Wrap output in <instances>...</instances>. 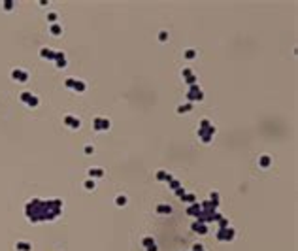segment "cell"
<instances>
[{"mask_svg": "<svg viewBox=\"0 0 298 251\" xmlns=\"http://www.w3.org/2000/svg\"><path fill=\"white\" fill-rule=\"evenodd\" d=\"M181 76L185 78V81H187V85H189V87H191V85H196V81H198V78L192 74V70H191V68H183Z\"/></svg>", "mask_w": 298, "mask_h": 251, "instance_id": "5b68a950", "label": "cell"}, {"mask_svg": "<svg viewBox=\"0 0 298 251\" xmlns=\"http://www.w3.org/2000/svg\"><path fill=\"white\" fill-rule=\"evenodd\" d=\"M200 210H202L200 204H198V202H192V204H189V208H187V215H191V217L196 219V215L200 213Z\"/></svg>", "mask_w": 298, "mask_h": 251, "instance_id": "52a82bcc", "label": "cell"}, {"mask_svg": "<svg viewBox=\"0 0 298 251\" xmlns=\"http://www.w3.org/2000/svg\"><path fill=\"white\" fill-rule=\"evenodd\" d=\"M213 134H215V127L208 119H202L200 127H198V138H200L204 143H210L213 140Z\"/></svg>", "mask_w": 298, "mask_h": 251, "instance_id": "6da1fadb", "label": "cell"}, {"mask_svg": "<svg viewBox=\"0 0 298 251\" xmlns=\"http://www.w3.org/2000/svg\"><path fill=\"white\" fill-rule=\"evenodd\" d=\"M115 204H117V206H121V208H123V206H125V204H127V196H123V194H119V196H117V198H115Z\"/></svg>", "mask_w": 298, "mask_h": 251, "instance_id": "ac0fdd59", "label": "cell"}, {"mask_svg": "<svg viewBox=\"0 0 298 251\" xmlns=\"http://www.w3.org/2000/svg\"><path fill=\"white\" fill-rule=\"evenodd\" d=\"M85 189H89V191L94 189V181H92V179H87V181H85Z\"/></svg>", "mask_w": 298, "mask_h": 251, "instance_id": "7402d4cb", "label": "cell"}, {"mask_svg": "<svg viewBox=\"0 0 298 251\" xmlns=\"http://www.w3.org/2000/svg\"><path fill=\"white\" fill-rule=\"evenodd\" d=\"M192 251H204V245H200V243H194V245H192Z\"/></svg>", "mask_w": 298, "mask_h": 251, "instance_id": "cb8c5ba5", "label": "cell"}, {"mask_svg": "<svg viewBox=\"0 0 298 251\" xmlns=\"http://www.w3.org/2000/svg\"><path fill=\"white\" fill-rule=\"evenodd\" d=\"M142 245L147 249V247H151V245H155V240H153V236H145L143 240H142Z\"/></svg>", "mask_w": 298, "mask_h": 251, "instance_id": "7c38bea8", "label": "cell"}, {"mask_svg": "<svg viewBox=\"0 0 298 251\" xmlns=\"http://www.w3.org/2000/svg\"><path fill=\"white\" fill-rule=\"evenodd\" d=\"M72 89H76V91L83 93V91H85L87 87H85V83H83V81H77V79H76V81H74V87H72Z\"/></svg>", "mask_w": 298, "mask_h": 251, "instance_id": "5bb4252c", "label": "cell"}, {"mask_svg": "<svg viewBox=\"0 0 298 251\" xmlns=\"http://www.w3.org/2000/svg\"><path fill=\"white\" fill-rule=\"evenodd\" d=\"M17 247H19V249H23V251H28V249H30V245H28V243H17Z\"/></svg>", "mask_w": 298, "mask_h": 251, "instance_id": "603a6c76", "label": "cell"}, {"mask_svg": "<svg viewBox=\"0 0 298 251\" xmlns=\"http://www.w3.org/2000/svg\"><path fill=\"white\" fill-rule=\"evenodd\" d=\"M13 78H15V79H19V81H25V79H27V74H25V72H21V70H15V72H13Z\"/></svg>", "mask_w": 298, "mask_h": 251, "instance_id": "9a60e30c", "label": "cell"}, {"mask_svg": "<svg viewBox=\"0 0 298 251\" xmlns=\"http://www.w3.org/2000/svg\"><path fill=\"white\" fill-rule=\"evenodd\" d=\"M92 151H94V149H92V147H91V145H87V147H85V153H87V155H91V153H92Z\"/></svg>", "mask_w": 298, "mask_h": 251, "instance_id": "83f0119b", "label": "cell"}, {"mask_svg": "<svg viewBox=\"0 0 298 251\" xmlns=\"http://www.w3.org/2000/svg\"><path fill=\"white\" fill-rule=\"evenodd\" d=\"M183 55H185L187 59H194V55H196V51H194V49H187V51H185Z\"/></svg>", "mask_w": 298, "mask_h": 251, "instance_id": "44dd1931", "label": "cell"}, {"mask_svg": "<svg viewBox=\"0 0 298 251\" xmlns=\"http://www.w3.org/2000/svg\"><path fill=\"white\" fill-rule=\"evenodd\" d=\"M89 176H91V179H92V178H102V176H104V170H102V168H91V170H89Z\"/></svg>", "mask_w": 298, "mask_h": 251, "instance_id": "30bf717a", "label": "cell"}, {"mask_svg": "<svg viewBox=\"0 0 298 251\" xmlns=\"http://www.w3.org/2000/svg\"><path fill=\"white\" fill-rule=\"evenodd\" d=\"M51 30H53V34H61V27H59V25H53Z\"/></svg>", "mask_w": 298, "mask_h": 251, "instance_id": "d4e9b609", "label": "cell"}, {"mask_svg": "<svg viewBox=\"0 0 298 251\" xmlns=\"http://www.w3.org/2000/svg\"><path fill=\"white\" fill-rule=\"evenodd\" d=\"M92 127H94V130H108V128L112 127V123H110V119H106V117H96V119L92 121Z\"/></svg>", "mask_w": 298, "mask_h": 251, "instance_id": "277c9868", "label": "cell"}, {"mask_svg": "<svg viewBox=\"0 0 298 251\" xmlns=\"http://www.w3.org/2000/svg\"><path fill=\"white\" fill-rule=\"evenodd\" d=\"M191 228H192L194 232H198V234H208V225H206V223H200V221H192Z\"/></svg>", "mask_w": 298, "mask_h": 251, "instance_id": "8992f818", "label": "cell"}, {"mask_svg": "<svg viewBox=\"0 0 298 251\" xmlns=\"http://www.w3.org/2000/svg\"><path fill=\"white\" fill-rule=\"evenodd\" d=\"M147 251H157V245H151V247H147Z\"/></svg>", "mask_w": 298, "mask_h": 251, "instance_id": "f1b7e54d", "label": "cell"}, {"mask_svg": "<svg viewBox=\"0 0 298 251\" xmlns=\"http://www.w3.org/2000/svg\"><path fill=\"white\" fill-rule=\"evenodd\" d=\"M191 110H192V104H183V106L177 108V113H187V112H191Z\"/></svg>", "mask_w": 298, "mask_h": 251, "instance_id": "2e32d148", "label": "cell"}, {"mask_svg": "<svg viewBox=\"0 0 298 251\" xmlns=\"http://www.w3.org/2000/svg\"><path fill=\"white\" fill-rule=\"evenodd\" d=\"M157 213H162V215L172 213V208H170V206H166V204H159V206H157Z\"/></svg>", "mask_w": 298, "mask_h": 251, "instance_id": "8fae6325", "label": "cell"}, {"mask_svg": "<svg viewBox=\"0 0 298 251\" xmlns=\"http://www.w3.org/2000/svg\"><path fill=\"white\" fill-rule=\"evenodd\" d=\"M64 123H66L68 127H72V128H79V127H81L79 119H76V117H72V115H66V117H64Z\"/></svg>", "mask_w": 298, "mask_h": 251, "instance_id": "ba28073f", "label": "cell"}, {"mask_svg": "<svg viewBox=\"0 0 298 251\" xmlns=\"http://www.w3.org/2000/svg\"><path fill=\"white\" fill-rule=\"evenodd\" d=\"M74 81H76V79H66L64 83H66V87H70V89H72V87H74Z\"/></svg>", "mask_w": 298, "mask_h": 251, "instance_id": "4316f807", "label": "cell"}, {"mask_svg": "<svg viewBox=\"0 0 298 251\" xmlns=\"http://www.w3.org/2000/svg\"><path fill=\"white\" fill-rule=\"evenodd\" d=\"M168 185H170V189H172V191H176V189H179V187H181V185H179V181H177V179H174V178L168 181Z\"/></svg>", "mask_w": 298, "mask_h": 251, "instance_id": "d6986e66", "label": "cell"}, {"mask_svg": "<svg viewBox=\"0 0 298 251\" xmlns=\"http://www.w3.org/2000/svg\"><path fill=\"white\" fill-rule=\"evenodd\" d=\"M166 38H168L166 32H161V34H159V40H161V42H166Z\"/></svg>", "mask_w": 298, "mask_h": 251, "instance_id": "484cf974", "label": "cell"}, {"mask_svg": "<svg viewBox=\"0 0 298 251\" xmlns=\"http://www.w3.org/2000/svg\"><path fill=\"white\" fill-rule=\"evenodd\" d=\"M210 200H211L213 204H217V206H219V193H215V191H213V193L210 194Z\"/></svg>", "mask_w": 298, "mask_h": 251, "instance_id": "ffe728a7", "label": "cell"}, {"mask_svg": "<svg viewBox=\"0 0 298 251\" xmlns=\"http://www.w3.org/2000/svg\"><path fill=\"white\" fill-rule=\"evenodd\" d=\"M157 179H159V181H170V179H172V174H168V172H164V170H159V172H157Z\"/></svg>", "mask_w": 298, "mask_h": 251, "instance_id": "9c48e42d", "label": "cell"}, {"mask_svg": "<svg viewBox=\"0 0 298 251\" xmlns=\"http://www.w3.org/2000/svg\"><path fill=\"white\" fill-rule=\"evenodd\" d=\"M259 164H261V166H264V168H266V166H270V157H268V155H262V157L259 159Z\"/></svg>", "mask_w": 298, "mask_h": 251, "instance_id": "e0dca14e", "label": "cell"}, {"mask_svg": "<svg viewBox=\"0 0 298 251\" xmlns=\"http://www.w3.org/2000/svg\"><path fill=\"white\" fill-rule=\"evenodd\" d=\"M187 100H189V104L204 100V93H202V89L198 87V85H191V87H189V91H187Z\"/></svg>", "mask_w": 298, "mask_h": 251, "instance_id": "7a4b0ae2", "label": "cell"}, {"mask_svg": "<svg viewBox=\"0 0 298 251\" xmlns=\"http://www.w3.org/2000/svg\"><path fill=\"white\" fill-rule=\"evenodd\" d=\"M234 234H236V230L232 227H225V228L217 230V240L219 242H230V240H234Z\"/></svg>", "mask_w": 298, "mask_h": 251, "instance_id": "3957f363", "label": "cell"}, {"mask_svg": "<svg viewBox=\"0 0 298 251\" xmlns=\"http://www.w3.org/2000/svg\"><path fill=\"white\" fill-rule=\"evenodd\" d=\"M181 200H183V202H187V204H192V202H196V196H194V194H187V193H185V194L181 196Z\"/></svg>", "mask_w": 298, "mask_h": 251, "instance_id": "4fadbf2b", "label": "cell"}]
</instances>
